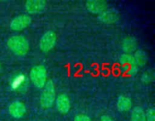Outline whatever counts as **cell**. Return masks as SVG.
<instances>
[{
    "mask_svg": "<svg viewBox=\"0 0 155 121\" xmlns=\"http://www.w3.org/2000/svg\"><path fill=\"white\" fill-rule=\"evenodd\" d=\"M7 45L15 54L24 56L30 49V44L24 36L21 35L12 36L8 39Z\"/></svg>",
    "mask_w": 155,
    "mask_h": 121,
    "instance_id": "cell-1",
    "label": "cell"
},
{
    "mask_svg": "<svg viewBox=\"0 0 155 121\" xmlns=\"http://www.w3.org/2000/svg\"><path fill=\"white\" fill-rule=\"evenodd\" d=\"M54 101H55V87L54 83L51 80H48L43 87V91L40 95L39 102L43 108H49L54 104Z\"/></svg>",
    "mask_w": 155,
    "mask_h": 121,
    "instance_id": "cell-2",
    "label": "cell"
},
{
    "mask_svg": "<svg viewBox=\"0 0 155 121\" xmlns=\"http://www.w3.org/2000/svg\"><path fill=\"white\" fill-rule=\"evenodd\" d=\"M30 77L33 84L36 87L42 89L45 86L47 82L46 69L42 65H36L30 70Z\"/></svg>",
    "mask_w": 155,
    "mask_h": 121,
    "instance_id": "cell-3",
    "label": "cell"
},
{
    "mask_svg": "<svg viewBox=\"0 0 155 121\" xmlns=\"http://www.w3.org/2000/svg\"><path fill=\"white\" fill-rule=\"evenodd\" d=\"M57 41V35L52 30L45 32L39 40V48L43 52H48L54 47Z\"/></svg>",
    "mask_w": 155,
    "mask_h": 121,
    "instance_id": "cell-4",
    "label": "cell"
},
{
    "mask_svg": "<svg viewBox=\"0 0 155 121\" xmlns=\"http://www.w3.org/2000/svg\"><path fill=\"white\" fill-rule=\"evenodd\" d=\"M31 18L29 15H21L15 17L10 23V28L14 31H21L30 25Z\"/></svg>",
    "mask_w": 155,
    "mask_h": 121,
    "instance_id": "cell-5",
    "label": "cell"
},
{
    "mask_svg": "<svg viewBox=\"0 0 155 121\" xmlns=\"http://www.w3.org/2000/svg\"><path fill=\"white\" fill-rule=\"evenodd\" d=\"M46 5L44 0H28L24 4V8L30 14H39L45 10Z\"/></svg>",
    "mask_w": 155,
    "mask_h": 121,
    "instance_id": "cell-6",
    "label": "cell"
},
{
    "mask_svg": "<svg viewBox=\"0 0 155 121\" xmlns=\"http://www.w3.org/2000/svg\"><path fill=\"white\" fill-rule=\"evenodd\" d=\"M98 18L100 21L104 24H111L119 21L120 15L117 11L107 8L98 15Z\"/></svg>",
    "mask_w": 155,
    "mask_h": 121,
    "instance_id": "cell-7",
    "label": "cell"
},
{
    "mask_svg": "<svg viewBox=\"0 0 155 121\" xmlns=\"http://www.w3.org/2000/svg\"><path fill=\"white\" fill-rule=\"evenodd\" d=\"M107 2L104 0H89L86 2V7L89 12L99 15L104 10L107 9Z\"/></svg>",
    "mask_w": 155,
    "mask_h": 121,
    "instance_id": "cell-8",
    "label": "cell"
},
{
    "mask_svg": "<svg viewBox=\"0 0 155 121\" xmlns=\"http://www.w3.org/2000/svg\"><path fill=\"white\" fill-rule=\"evenodd\" d=\"M26 106L20 101H15L8 107V112L10 115L16 119L23 117L26 113Z\"/></svg>",
    "mask_w": 155,
    "mask_h": 121,
    "instance_id": "cell-9",
    "label": "cell"
},
{
    "mask_svg": "<svg viewBox=\"0 0 155 121\" xmlns=\"http://www.w3.org/2000/svg\"><path fill=\"white\" fill-rule=\"evenodd\" d=\"M55 102L58 110L61 113L65 114L69 112L71 109V101L68 95L65 94H61L55 99Z\"/></svg>",
    "mask_w": 155,
    "mask_h": 121,
    "instance_id": "cell-10",
    "label": "cell"
},
{
    "mask_svg": "<svg viewBox=\"0 0 155 121\" xmlns=\"http://www.w3.org/2000/svg\"><path fill=\"white\" fill-rule=\"evenodd\" d=\"M137 39L133 36H129L125 38L123 41L122 48L126 54H130L136 51L137 48Z\"/></svg>",
    "mask_w": 155,
    "mask_h": 121,
    "instance_id": "cell-11",
    "label": "cell"
},
{
    "mask_svg": "<svg viewBox=\"0 0 155 121\" xmlns=\"http://www.w3.org/2000/svg\"><path fill=\"white\" fill-rule=\"evenodd\" d=\"M133 103H132L131 99L129 97L125 96V95H120L117 99V106L120 111L125 112L128 111L131 109Z\"/></svg>",
    "mask_w": 155,
    "mask_h": 121,
    "instance_id": "cell-12",
    "label": "cell"
},
{
    "mask_svg": "<svg viewBox=\"0 0 155 121\" xmlns=\"http://www.w3.org/2000/svg\"><path fill=\"white\" fill-rule=\"evenodd\" d=\"M133 57H134L135 62L137 66H144L148 62V55H147L146 52L142 50H137L135 51Z\"/></svg>",
    "mask_w": 155,
    "mask_h": 121,
    "instance_id": "cell-13",
    "label": "cell"
},
{
    "mask_svg": "<svg viewBox=\"0 0 155 121\" xmlns=\"http://www.w3.org/2000/svg\"><path fill=\"white\" fill-rule=\"evenodd\" d=\"M131 121H146L145 112L140 107H135L131 113Z\"/></svg>",
    "mask_w": 155,
    "mask_h": 121,
    "instance_id": "cell-14",
    "label": "cell"
},
{
    "mask_svg": "<svg viewBox=\"0 0 155 121\" xmlns=\"http://www.w3.org/2000/svg\"><path fill=\"white\" fill-rule=\"evenodd\" d=\"M120 61L124 65L127 67V70L131 69L134 67H138L135 62V59L133 55L130 54H124L120 57Z\"/></svg>",
    "mask_w": 155,
    "mask_h": 121,
    "instance_id": "cell-15",
    "label": "cell"
},
{
    "mask_svg": "<svg viewBox=\"0 0 155 121\" xmlns=\"http://www.w3.org/2000/svg\"><path fill=\"white\" fill-rule=\"evenodd\" d=\"M154 74L153 73V71L151 70H148L145 71L142 76V82L145 83H149L151 82H152L154 80Z\"/></svg>",
    "mask_w": 155,
    "mask_h": 121,
    "instance_id": "cell-16",
    "label": "cell"
},
{
    "mask_svg": "<svg viewBox=\"0 0 155 121\" xmlns=\"http://www.w3.org/2000/svg\"><path fill=\"white\" fill-rule=\"evenodd\" d=\"M145 116H146V121H155L154 109L153 107L148 108L145 113Z\"/></svg>",
    "mask_w": 155,
    "mask_h": 121,
    "instance_id": "cell-17",
    "label": "cell"
},
{
    "mask_svg": "<svg viewBox=\"0 0 155 121\" xmlns=\"http://www.w3.org/2000/svg\"><path fill=\"white\" fill-rule=\"evenodd\" d=\"M74 121H91V119L85 114H78L74 117Z\"/></svg>",
    "mask_w": 155,
    "mask_h": 121,
    "instance_id": "cell-18",
    "label": "cell"
},
{
    "mask_svg": "<svg viewBox=\"0 0 155 121\" xmlns=\"http://www.w3.org/2000/svg\"><path fill=\"white\" fill-rule=\"evenodd\" d=\"M100 121H114V120L110 117V116H107V115H103V116L101 117Z\"/></svg>",
    "mask_w": 155,
    "mask_h": 121,
    "instance_id": "cell-19",
    "label": "cell"
},
{
    "mask_svg": "<svg viewBox=\"0 0 155 121\" xmlns=\"http://www.w3.org/2000/svg\"><path fill=\"white\" fill-rule=\"evenodd\" d=\"M0 69H1V64H0Z\"/></svg>",
    "mask_w": 155,
    "mask_h": 121,
    "instance_id": "cell-20",
    "label": "cell"
}]
</instances>
